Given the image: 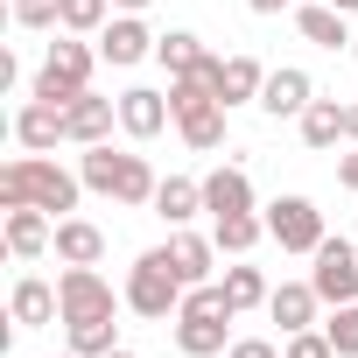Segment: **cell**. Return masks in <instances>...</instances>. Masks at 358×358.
Wrapping results in <instances>:
<instances>
[{
  "mask_svg": "<svg viewBox=\"0 0 358 358\" xmlns=\"http://www.w3.org/2000/svg\"><path fill=\"white\" fill-rule=\"evenodd\" d=\"M78 190H85V176H71V169H57V162H43V155H22V162L0 169V211L36 204V211H50V218H71V211H78Z\"/></svg>",
  "mask_w": 358,
  "mask_h": 358,
  "instance_id": "obj_1",
  "label": "cell"
},
{
  "mask_svg": "<svg viewBox=\"0 0 358 358\" xmlns=\"http://www.w3.org/2000/svg\"><path fill=\"white\" fill-rule=\"evenodd\" d=\"M232 316H239V309H232L225 281L190 288L183 309H176V344H183V358H218V351H232V344H225V323H232Z\"/></svg>",
  "mask_w": 358,
  "mask_h": 358,
  "instance_id": "obj_2",
  "label": "cell"
},
{
  "mask_svg": "<svg viewBox=\"0 0 358 358\" xmlns=\"http://www.w3.org/2000/svg\"><path fill=\"white\" fill-rule=\"evenodd\" d=\"M78 176H85V190H99V197L155 204V169H148L141 155H120L113 141H92V148H85V162H78Z\"/></svg>",
  "mask_w": 358,
  "mask_h": 358,
  "instance_id": "obj_3",
  "label": "cell"
},
{
  "mask_svg": "<svg viewBox=\"0 0 358 358\" xmlns=\"http://www.w3.org/2000/svg\"><path fill=\"white\" fill-rule=\"evenodd\" d=\"M183 295H190V288H183V274L169 267V246H155V253H141V260H134V274H127V295H120V302H127L134 316H148V323H169L176 309H183Z\"/></svg>",
  "mask_w": 358,
  "mask_h": 358,
  "instance_id": "obj_4",
  "label": "cell"
},
{
  "mask_svg": "<svg viewBox=\"0 0 358 358\" xmlns=\"http://www.w3.org/2000/svg\"><path fill=\"white\" fill-rule=\"evenodd\" d=\"M92 43H50V57H43V71H36V99H50V106H71L78 92H92Z\"/></svg>",
  "mask_w": 358,
  "mask_h": 358,
  "instance_id": "obj_5",
  "label": "cell"
},
{
  "mask_svg": "<svg viewBox=\"0 0 358 358\" xmlns=\"http://www.w3.org/2000/svg\"><path fill=\"white\" fill-rule=\"evenodd\" d=\"M267 239H274L281 253H316L330 232H323V211H316L309 197H274V204H267Z\"/></svg>",
  "mask_w": 358,
  "mask_h": 358,
  "instance_id": "obj_6",
  "label": "cell"
},
{
  "mask_svg": "<svg viewBox=\"0 0 358 358\" xmlns=\"http://www.w3.org/2000/svg\"><path fill=\"white\" fill-rule=\"evenodd\" d=\"M309 260H316V267H309V281H316V295H323L330 309L358 302V246H351V239H323Z\"/></svg>",
  "mask_w": 358,
  "mask_h": 358,
  "instance_id": "obj_7",
  "label": "cell"
},
{
  "mask_svg": "<svg viewBox=\"0 0 358 358\" xmlns=\"http://www.w3.org/2000/svg\"><path fill=\"white\" fill-rule=\"evenodd\" d=\"M57 302H64V323L113 316V281H106L99 267H64V281H57Z\"/></svg>",
  "mask_w": 358,
  "mask_h": 358,
  "instance_id": "obj_8",
  "label": "cell"
},
{
  "mask_svg": "<svg viewBox=\"0 0 358 358\" xmlns=\"http://www.w3.org/2000/svg\"><path fill=\"white\" fill-rule=\"evenodd\" d=\"M155 43H162V36H148V22H141V15H113V22L99 29V57H106V64H120V71L148 64V57H155Z\"/></svg>",
  "mask_w": 358,
  "mask_h": 358,
  "instance_id": "obj_9",
  "label": "cell"
},
{
  "mask_svg": "<svg viewBox=\"0 0 358 358\" xmlns=\"http://www.w3.org/2000/svg\"><path fill=\"white\" fill-rule=\"evenodd\" d=\"M309 99H316V85H309V71H295V64L267 71V85H260V113H267V120H302Z\"/></svg>",
  "mask_w": 358,
  "mask_h": 358,
  "instance_id": "obj_10",
  "label": "cell"
},
{
  "mask_svg": "<svg viewBox=\"0 0 358 358\" xmlns=\"http://www.w3.org/2000/svg\"><path fill=\"white\" fill-rule=\"evenodd\" d=\"M211 260H218V239L169 225V267L183 274V288H204V281H211Z\"/></svg>",
  "mask_w": 358,
  "mask_h": 358,
  "instance_id": "obj_11",
  "label": "cell"
},
{
  "mask_svg": "<svg viewBox=\"0 0 358 358\" xmlns=\"http://www.w3.org/2000/svg\"><path fill=\"white\" fill-rule=\"evenodd\" d=\"M211 85H218V99H225V106H260L267 71H260L253 57H211Z\"/></svg>",
  "mask_w": 358,
  "mask_h": 358,
  "instance_id": "obj_12",
  "label": "cell"
},
{
  "mask_svg": "<svg viewBox=\"0 0 358 358\" xmlns=\"http://www.w3.org/2000/svg\"><path fill=\"white\" fill-rule=\"evenodd\" d=\"M169 120H176V113H169V92H148V85L120 92V127H127L134 141H155Z\"/></svg>",
  "mask_w": 358,
  "mask_h": 358,
  "instance_id": "obj_13",
  "label": "cell"
},
{
  "mask_svg": "<svg viewBox=\"0 0 358 358\" xmlns=\"http://www.w3.org/2000/svg\"><path fill=\"white\" fill-rule=\"evenodd\" d=\"M15 141H22L29 155H43V148L71 141V127H64V106H50V99H29V106L15 113Z\"/></svg>",
  "mask_w": 358,
  "mask_h": 358,
  "instance_id": "obj_14",
  "label": "cell"
},
{
  "mask_svg": "<svg viewBox=\"0 0 358 358\" xmlns=\"http://www.w3.org/2000/svg\"><path fill=\"white\" fill-rule=\"evenodd\" d=\"M204 211H211V218L253 211V176H246L239 162H225V169H211V176H204Z\"/></svg>",
  "mask_w": 358,
  "mask_h": 358,
  "instance_id": "obj_15",
  "label": "cell"
},
{
  "mask_svg": "<svg viewBox=\"0 0 358 358\" xmlns=\"http://www.w3.org/2000/svg\"><path fill=\"white\" fill-rule=\"evenodd\" d=\"M113 120H120V99H92V92H78V99L64 106V127H71V141H78V148L106 141V134H113Z\"/></svg>",
  "mask_w": 358,
  "mask_h": 358,
  "instance_id": "obj_16",
  "label": "cell"
},
{
  "mask_svg": "<svg viewBox=\"0 0 358 358\" xmlns=\"http://www.w3.org/2000/svg\"><path fill=\"white\" fill-rule=\"evenodd\" d=\"M316 302H323V295H316V281H281V288L267 295V316L281 323V337H295V330H309V323H316Z\"/></svg>",
  "mask_w": 358,
  "mask_h": 358,
  "instance_id": "obj_17",
  "label": "cell"
},
{
  "mask_svg": "<svg viewBox=\"0 0 358 358\" xmlns=\"http://www.w3.org/2000/svg\"><path fill=\"white\" fill-rule=\"evenodd\" d=\"M295 29H302V43H316V50H351V43H358V36H351V15H337L330 0L295 8Z\"/></svg>",
  "mask_w": 358,
  "mask_h": 358,
  "instance_id": "obj_18",
  "label": "cell"
},
{
  "mask_svg": "<svg viewBox=\"0 0 358 358\" xmlns=\"http://www.w3.org/2000/svg\"><path fill=\"white\" fill-rule=\"evenodd\" d=\"M57 260L64 267H99V253H106V232L92 225V218H57Z\"/></svg>",
  "mask_w": 358,
  "mask_h": 358,
  "instance_id": "obj_19",
  "label": "cell"
},
{
  "mask_svg": "<svg viewBox=\"0 0 358 358\" xmlns=\"http://www.w3.org/2000/svg\"><path fill=\"white\" fill-rule=\"evenodd\" d=\"M8 316H15V330H43L50 316H64V302H57V288L50 281H15V302H8Z\"/></svg>",
  "mask_w": 358,
  "mask_h": 358,
  "instance_id": "obj_20",
  "label": "cell"
},
{
  "mask_svg": "<svg viewBox=\"0 0 358 358\" xmlns=\"http://www.w3.org/2000/svg\"><path fill=\"white\" fill-rule=\"evenodd\" d=\"M57 239V225H50V211H36V204H22V211H8V253L15 260H36L43 246Z\"/></svg>",
  "mask_w": 358,
  "mask_h": 358,
  "instance_id": "obj_21",
  "label": "cell"
},
{
  "mask_svg": "<svg viewBox=\"0 0 358 358\" xmlns=\"http://www.w3.org/2000/svg\"><path fill=\"white\" fill-rule=\"evenodd\" d=\"M225 99H211V106H197V113H183V120H176V134H183L197 155H211V148H225Z\"/></svg>",
  "mask_w": 358,
  "mask_h": 358,
  "instance_id": "obj_22",
  "label": "cell"
},
{
  "mask_svg": "<svg viewBox=\"0 0 358 358\" xmlns=\"http://www.w3.org/2000/svg\"><path fill=\"white\" fill-rule=\"evenodd\" d=\"M155 211L169 225H190L204 211V183H190V176H169V183H155Z\"/></svg>",
  "mask_w": 358,
  "mask_h": 358,
  "instance_id": "obj_23",
  "label": "cell"
},
{
  "mask_svg": "<svg viewBox=\"0 0 358 358\" xmlns=\"http://www.w3.org/2000/svg\"><path fill=\"white\" fill-rule=\"evenodd\" d=\"M302 141H309V148H337V141H351L344 106H337V99H309V113H302Z\"/></svg>",
  "mask_w": 358,
  "mask_h": 358,
  "instance_id": "obj_24",
  "label": "cell"
},
{
  "mask_svg": "<svg viewBox=\"0 0 358 358\" xmlns=\"http://www.w3.org/2000/svg\"><path fill=\"white\" fill-rule=\"evenodd\" d=\"M155 57H162V71H169V78H183V71H204V64H211L204 36H190V29H169V36L155 43Z\"/></svg>",
  "mask_w": 358,
  "mask_h": 358,
  "instance_id": "obj_25",
  "label": "cell"
},
{
  "mask_svg": "<svg viewBox=\"0 0 358 358\" xmlns=\"http://www.w3.org/2000/svg\"><path fill=\"white\" fill-rule=\"evenodd\" d=\"M211 239H218V253H253V246L267 239V218H253V211H232V218H211Z\"/></svg>",
  "mask_w": 358,
  "mask_h": 358,
  "instance_id": "obj_26",
  "label": "cell"
},
{
  "mask_svg": "<svg viewBox=\"0 0 358 358\" xmlns=\"http://www.w3.org/2000/svg\"><path fill=\"white\" fill-rule=\"evenodd\" d=\"M64 337H71V351H85V358H106V351H120V323H113V316L64 323Z\"/></svg>",
  "mask_w": 358,
  "mask_h": 358,
  "instance_id": "obj_27",
  "label": "cell"
},
{
  "mask_svg": "<svg viewBox=\"0 0 358 358\" xmlns=\"http://www.w3.org/2000/svg\"><path fill=\"white\" fill-rule=\"evenodd\" d=\"M225 295H232V309H260L274 288H267L260 267H225Z\"/></svg>",
  "mask_w": 358,
  "mask_h": 358,
  "instance_id": "obj_28",
  "label": "cell"
},
{
  "mask_svg": "<svg viewBox=\"0 0 358 358\" xmlns=\"http://www.w3.org/2000/svg\"><path fill=\"white\" fill-rule=\"evenodd\" d=\"M113 22V0H64V36H99Z\"/></svg>",
  "mask_w": 358,
  "mask_h": 358,
  "instance_id": "obj_29",
  "label": "cell"
},
{
  "mask_svg": "<svg viewBox=\"0 0 358 358\" xmlns=\"http://www.w3.org/2000/svg\"><path fill=\"white\" fill-rule=\"evenodd\" d=\"M323 337L337 344V358H358V302H344V309L323 323Z\"/></svg>",
  "mask_w": 358,
  "mask_h": 358,
  "instance_id": "obj_30",
  "label": "cell"
},
{
  "mask_svg": "<svg viewBox=\"0 0 358 358\" xmlns=\"http://www.w3.org/2000/svg\"><path fill=\"white\" fill-rule=\"evenodd\" d=\"M22 29H64V0H15Z\"/></svg>",
  "mask_w": 358,
  "mask_h": 358,
  "instance_id": "obj_31",
  "label": "cell"
},
{
  "mask_svg": "<svg viewBox=\"0 0 358 358\" xmlns=\"http://www.w3.org/2000/svg\"><path fill=\"white\" fill-rule=\"evenodd\" d=\"M281 358H337V344H330L323 330H295V337L281 344Z\"/></svg>",
  "mask_w": 358,
  "mask_h": 358,
  "instance_id": "obj_32",
  "label": "cell"
},
{
  "mask_svg": "<svg viewBox=\"0 0 358 358\" xmlns=\"http://www.w3.org/2000/svg\"><path fill=\"white\" fill-rule=\"evenodd\" d=\"M225 358H281V351H274V344H267V337H239V344H232V351H225Z\"/></svg>",
  "mask_w": 358,
  "mask_h": 358,
  "instance_id": "obj_33",
  "label": "cell"
},
{
  "mask_svg": "<svg viewBox=\"0 0 358 358\" xmlns=\"http://www.w3.org/2000/svg\"><path fill=\"white\" fill-rule=\"evenodd\" d=\"M337 183H344V190H358V148H351V155L337 162Z\"/></svg>",
  "mask_w": 358,
  "mask_h": 358,
  "instance_id": "obj_34",
  "label": "cell"
},
{
  "mask_svg": "<svg viewBox=\"0 0 358 358\" xmlns=\"http://www.w3.org/2000/svg\"><path fill=\"white\" fill-rule=\"evenodd\" d=\"M246 8H253V15H281V8H288V0H246Z\"/></svg>",
  "mask_w": 358,
  "mask_h": 358,
  "instance_id": "obj_35",
  "label": "cell"
},
{
  "mask_svg": "<svg viewBox=\"0 0 358 358\" xmlns=\"http://www.w3.org/2000/svg\"><path fill=\"white\" fill-rule=\"evenodd\" d=\"M344 120H351V148H358V99H351V106H344Z\"/></svg>",
  "mask_w": 358,
  "mask_h": 358,
  "instance_id": "obj_36",
  "label": "cell"
},
{
  "mask_svg": "<svg viewBox=\"0 0 358 358\" xmlns=\"http://www.w3.org/2000/svg\"><path fill=\"white\" fill-rule=\"evenodd\" d=\"M113 8H120V15H141V8H148V0H113Z\"/></svg>",
  "mask_w": 358,
  "mask_h": 358,
  "instance_id": "obj_37",
  "label": "cell"
},
{
  "mask_svg": "<svg viewBox=\"0 0 358 358\" xmlns=\"http://www.w3.org/2000/svg\"><path fill=\"white\" fill-rule=\"evenodd\" d=\"M330 8H337V15H358V0H330Z\"/></svg>",
  "mask_w": 358,
  "mask_h": 358,
  "instance_id": "obj_38",
  "label": "cell"
},
{
  "mask_svg": "<svg viewBox=\"0 0 358 358\" xmlns=\"http://www.w3.org/2000/svg\"><path fill=\"white\" fill-rule=\"evenodd\" d=\"M106 358H134V351H127V344H120V351H106Z\"/></svg>",
  "mask_w": 358,
  "mask_h": 358,
  "instance_id": "obj_39",
  "label": "cell"
},
{
  "mask_svg": "<svg viewBox=\"0 0 358 358\" xmlns=\"http://www.w3.org/2000/svg\"><path fill=\"white\" fill-rule=\"evenodd\" d=\"M57 358H85V351H57Z\"/></svg>",
  "mask_w": 358,
  "mask_h": 358,
  "instance_id": "obj_40",
  "label": "cell"
},
{
  "mask_svg": "<svg viewBox=\"0 0 358 358\" xmlns=\"http://www.w3.org/2000/svg\"><path fill=\"white\" fill-rule=\"evenodd\" d=\"M351 57H358V43H351Z\"/></svg>",
  "mask_w": 358,
  "mask_h": 358,
  "instance_id": "obj_41",
  "label": "cell"
}]
</instances>
